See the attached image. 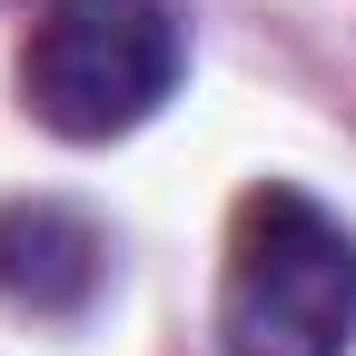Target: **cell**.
Instances as JSON below:
<instances>
[{
	"label": "cell",
	"mask_w": 356,
	"mask_h": 356,
	"mask_svg": "<svg viewBox=\"0 0 356 356\" xmlns=\"http://www.w3.org/2000/svg\"><path fill=\"white\" fill-rule=\"evenodd\" d=\"M356 346V228L287 178L228 208L218 356H346Z\"/></svg>",
	"instance_id": "cell-1"
},
{
	"label": "cell",
	"mask_w": 356,
	"mask_h": 356,
	"mask_svg": "<svg viewBox=\"0 0 356 356\" xmlns=\"http://www.w3.org/2000/svg\"><path fill=\"white\" fill-rule=\"evenodd\" d=\"M188 30L168 0H50L20 40V99L50 139H129L168 109Z\"/></svg>",
	"instance_id": "cell-2"
},
{
	"label": "cell",
	"mask_w": 356,
	"mask_h": 356,
	"mask_svg": "<svg viewBox=\"0 0 356 356\" xmlns=\"http://www.w3.org/2000/svg\"><path fill=\"white\" fill-rule=\"evenodd\" d=\"M109 287V228L70 198H10L0 208V307L20 317H79Z\"/></svg>",
	"instance_id": "cell-3"
}]
</instances>
